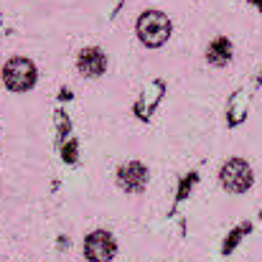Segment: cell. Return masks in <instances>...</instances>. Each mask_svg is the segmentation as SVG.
Returning <instances> with one entry per match:
<instances>
[{
    "label": "cell",
    "instance_id": "6da1fadb",
    "mask_svg": "<svg viewBox=\"0 0 262 262\" xmlns=\"http://www.w3.org/2000/svg\"><path fill=\"white\" fill-rule=\"evenodd\" d=\"M168 36H171V20H168L166 13L148 10V13L140 15V20H138V38L145 46L158 49V46H163L168 41Z\"/></svg>",
    "mask_w": 262,
    "mask_h": 262
},
{
    "label": "cell",
    "instance_id": "52a82bcc",
    "mask_svg": "<svg viewBox=\"0 0 262 262\" xmlns=\"http://www.w3.org/2000/svg\"><path fill=\"white\" fill-rule=\"evenodd\" d=\"M206 59H209V64H214V67L229 64V59H232V43H229L227 38H216V41L209 46Z\"/></svg>",
    "mask_w": 262,
    "mask_h": 262
},
{
    "label": "cell",
    "instance_id": "3957f363",
    "mask_svg": "<svg viewBox=\"0 0 262 262\" xmlns=\"http://www.w3.org/2000/svg\"><path fill=\"white\" fill-rule=\"evenodd\" d=\"M222 186L232 193H245L252 186V171L242 158H232L222 168Z\"/></svg>",
    "mask_w": 262,
    "mask_h": 262
},
{
    "label": "cell",
    "instance_id": "8992f818",
    "mask_svg": "<svg viewBox=\"0 0 262 262\" xmlns=\"http://www.w3.org/2000/svg\"><path fill=\"white\" fill-rule=\"evenodd\" d=\"M79 72L84 77H102L107 69V56L102 54V49H84L79 54Z\"/></svg>",
    "mask_w": 262,
    "mask_h": 262
},
{
    "label": "cell",
    "instance_id": "277c9868",
    "mask_svg": "<svg viewBox=\"0 0 262 262\" xmlns=\"http://www.w3.org/2000/svg\"><path fill=\"white\" fill-rule=\"evenodd\" d=\"M115 239L107 232H94L84 242V255L89 262H110L115 257Z\"/></svg>",
    "mask_w": 262,
    "mask_h": 262
},
{
    "label": "cell",
    "instance_id": "7a4b0ae2",
    "mask_svg": "<svg viewBox=\"0 0 262 262\" xmlns=\"http://www.w3.org/2000/svg\"><path fill=\"white\" fill-rule=\"evenodd\" d=\"M3 82H5V87L13 89V92L31 89L33 82H36V67H33V61L31 59H23V56L10 59L3 67Z\"/></svg>",
    "mask_w": 262,
    "mask_h": 262
},
{
    "label": "cell",
    "instance_id": "5b68a950",
    "mask_svg": "<svg viewBox=\"0 0 262 262\" xmlns=\"http://www.w3.org/2000/svg\"><path fill=\"white\" fill-rule=\"evenodd\" d=\"M117 181H120V186L127 193H140L145 188V183H148V168L143 163H138V161H130V163H125L120 168Z\"/></svg>",
    "mask_w": 262,
    "mask_h": 262
}]
</instances>
